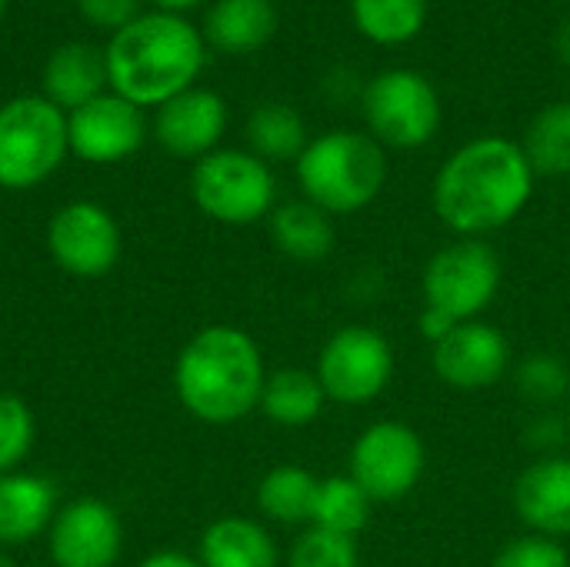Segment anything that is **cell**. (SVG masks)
Listing matches in <instances>:
<instances>
[{"label": "cell", "mask_w": 570, "mask_h": 567, "mask_svg": "<svg viewBox=\"0 0 570 567\" xmlns=\"http://www.w3.org/2000/svg\"><path fill=\"white\" fill-rule=\"evenodd\" d=\"M534 180L538 177L518 140L484 134L461 144L441 164L431 204L451 234L488 241V234H498L524 214Z\"/></svg>", "instance_id": "6da1fadb"}, {"label": "cell", "mask_w": 570, "mask_h": 567, "mask_svg": "<svg viewBox=\"0 0 570 567\" xmlns=\"http://www.w3.org/2000/svg\"><path fill=\"white\" fill-rule=\"evenodd\" d=\"M267 368L257 341L234 324L200 328L174 361V394L200 424H237L261 408Z\"/></svg>", "instance_id": "7a4b0ae2"}, {"label": "cell", "mask_w": 570, "mask_h": 567, "mask_svg": "<svg viewBox=\"0 0 570 567\" xmlns=\"http://www.w3.org/2000/svg\"><path fill=\"white\" fill-rule=\"evenodd\" d=\"M107 80L117 97L160 107L194 87L204 67V37L177 13H140L107 43Z\"/></svg>", "instance_id": "3957f363"}, {"label": "cell", "mask_w": 570, "mask_h": 567, "mask_svg": "<svg viewBox=\"0 0 570 567\" xmlns=\"http://www.w3.org/2000/svg\"><path fill=\"white\" fill-rule=\"evenodd\" d=\"M504 261L484 237H458L438 247L421 274V334L434 344L458 324L478 321L498 297Z\"/></svg>", "instance_id": "277c9868"}, {"label": "cell", "mask_w": 570, "mask_h": 567, "mask_svg": "<svg viewBox=\"0 0 570 567\" xmlns=\"http://www.w3.org/2000/svg\"><path fill=\"white\" fill-rule=\"evenodd\" d=\"M304 201L331 217H347L371 207L391 174L387 150L361 130H327L311 137L294 164Z\"/></svg>", "instance_id": "5b68a950"}, {"label": "cell", "mask_w": 570, "mask_h": 567, "mask_svg": "<svg viewBox=\"0 0 570 567\" xmlns=\"http://www.w3.org/2000/svg\"><path fill=\"white\" fill-rule=\"evenodd\" d=\"M70 154L67 114L47 97H13L0 107V187L30 190Z\"/></svg>", "instance_id": "8992f818"}, {"label": "cell", "mask_w": 570, "mask_h": 567, "mask_svg": "<svg viewBox=\"0 0 570 567\" xmlns=\"http://www.w3.org/2000/svg\"><path fill=\"white\" fill-rule=\"evenodd\" d=\"M190 194L197 211L224 227H250L277 207V180L271 164L250 150L230 147H217L194 164Z\"/></svg>", "instance_id": "52a82bcc"}, {"label": "cell", "mask_w": 570, "mask_h": 567, "mask_svg": "<svg viewBox=\"0 0 570 567\" xmlns=\"http://www.w3.org/2000/svg\"><path fill=\"white\" fill-rule=\"evenodd\" d=\"M367 134L384 150H417L441 130L438 87L417 70H384L361 90Z\"/></svg>", "instance_id": "ba28073f"}, {"label": "cell", "mask_w": 570, "mask_h": 567, "mask_svg": "<svg viewBox=\"0 0 570 567\" xmlns=\"http://www.w3.org/2000/svg\"><path fill=\"white\" fill-rule=\"evenodd\" d=\"M314 374L331 404L361 408L391 388L394 348L381 331L367 324H344L324 341Z\"/></svg>", "instance_id": "9c48e42d"}, {"label": "cell", "mask_w": 570, "mask_h": 567, "mask_svg": "<svg viewBox=\"0 0 570 567\" xmlns=\"http://www.w3.org/2000/svg\"><path fill=\"white\" fill-rule=\"evenodd\" d=\"M428 448L407 421H374L367 424L347 454V475L367 491L374 505L404 501L424 478Z\"/></svg>", "instance_id": "30bf717a"}, {"label": "cell", "mask_w": 570, "mask_h": 567, "mask_svg": "<svg viewBox=\"0 0 570 567\" xmlns=\"http://www.w3.org/2000/svg\"><path fill=\"white\" fill-rule=\"evenodd\" d=\"M47 251L63 274L77 281H100L120 261V227L107 207L73 201L50 217Z\"/></svg>", "instance_id": "8fae6325"}, {"label": "cell", "mask_w": 570, "mask_h": 567, "mask_svg": "<svg viewBox=\"0 0 570 567\" xmlns=\"http://www.w3.org/2000/svg\"><path fill=\"white\" fill-rule=\"evenodd\" d=\"M431 368L454 391H488L511 374L514 351L498 324L478 317L431 344Z\"/></svg>", "instance_id": "7c38bea8"}, {"label": "cell", "mask_w": 570, "mask_h": 567, "mask_svg": "<svg viewBox=\"0 0 570 567\" xmlns=\"http://www.w3.org/2000/svg\"><path fill=\"white\" fill-rule=\"evenodd\" d=\"M53 567H117L124 555V521L104 498L63 501L47 531Z\"/></svg>", "instance_id": "4fadbf2b"}, {"label": "cell", "mask_w": 570, "mask_h": 567, "mask_svg": "<svg viewBox=\"0 0 570 567\" xmlns=\"http://www.w3.org/2000/svg\"><path fill=\"white\" fill-rule=\"evenodd\" d=\"M147 137L144 110L117 94H100L67 114L70 154L87 164H120L140 150Z\"/></svg>", "instance_id": "5bb4252c"}, {"label": "cell", "mask_w": 570, "mask_h": 567, "mask_svg": "<svg viewBox=\"0 0 570 567\" xmlns=\"http://www.w3.org/2000/svg\"><path fill=\"white\" fill-rule=\"evenodd\" d=\"M227 130V104L220 94L190 87L167 104L157 107L154 137L157 144L180 160H200L217 150L220 137Z\"/></svg>", "instance_id": "9a60e30c"}, {"label": "cell", "mask_w": 570, "mask_h": 567, "mask_svg": "<svg viewBox=\"0 0 570 567\" xmlns=\"http://www.w3.org/2000/svg\"><path fill=\"white\" fill-rule=\"evenodd\" d=\"M511 505L531 535L570 538V454L534 458L514 478Z\"/></svg>", "instance_id": "2e32d148"}, {"label": "cell", "mask_w": 570, "mask_h": 567, "mask_svg": "<svg viewBox=\"0 0 570 567\" xmlns=\"http://www.w3.org/2000/svg\"><path fill=\"white\" fill-rule=\"evenodd\" d=\"M60 508L50 478L27 468L0 475V548H23L47 538L50 521Z\"/></svg>", "instance_id": "e0dca14e"}, {"label": "cell", "mask_w": 570, "mask_h": 567, "mask_svg": "<svg viewBox=\"0 0 570 567\" xmlns=\"http://www.w3.org/2000/svg\"><path fill=\"white\" fill-rule=\"evenodd\" d=\"M197 558L204 567H281V548L261 521L227 515L204 528Z\"/></svg>", "instance_id": "ac0fdd59"}, {"label": "cell", "mask_w": 570, "mask_h": 567, "mask_svg": "<svg viewBox=\"0 0 570 567\" xmlns=\"http://www.w3.org/2000/svg\"><path fill=\"white\" fill-rule=\"evenodd\" d=\"M267 231L274 247L297 264H317L331 257L337 244L334 217L304 197L277 204L267 217Z\"/></svg>", "instance_id": "d6986e66"}, {"label": "cell", "mask_w": 570, "mask_h": 567, "mask_svg": "<svg viewBox=\"0 0 570 567\" xmlns=\"http://www.w3.org/2000/svg\"><path fill=\"white\" fill-rule=\"evenodd\" d=\"M107 57L87 43H63L43 67V97L60 110H77L104 94Z\"/></svg>", "instance_id": "ffe728a7"}, {"label": "cell", "mask_w": 570, "mask_h": 567, "mask_svg": "<svg viewBox=\"0 0 570 567\" xmlns=\"http://www.w3.org/2000/svg\"><path fill=\"white\" fill-rule=\"evenodd\" d=\"M277 30L274 0H217L204 20L207 43L220 53H254Z\"/></svg>", "instance_id": "44dd1931"}, {"label": "cell", "mask_w": 570, "mask_h": 567, "mask_svg": "<svg viewBox=\"0 0 570 567\" xmlns=\"http://www.w3.org/2000/svg\"><path fill=\"white\" fill-rule=\"evenodd\" d=\"M327 404L331 401L314 371L277 368V371H267L257 411H264V418L277 428H307L324 414Z\"/></svg>", "instance_id": "7402d4cb"}, {"label": "cell", "mask_w": 570, "mask_h": 567, "mask_svg": "<svg viewBox=\"0 0 570 567\" xmlns=\"http://www.w3.org/2000/svg\"><path fill=\"white\" fill-rule=\"evenodd\" d=\"M321 478L301 465H277L257 485V511L284 528H311Z\"/></svg>", "instance_id": "603a6c76"}, {"label": "cell", "mask_w": 570, "mask_h": 567, "mask_svg": "<svg viewBox=\"0 0 570 567\" xmlns=\"http://www.w3.org/2000/svg\"><path fill=\"white\" fill-rule=\"evenodd\" d=\"M247 144H250V154H257L264 164H284V160L297 164L311 137H307V124L301 110H294L291 104L271 100V104H261L247 117Z\"/></svg>", "instance_id": "cb8c5ba5"}, {"label": "cell", "mask_w": 570, "mask_h": 567, "mask_svg": "<svg viewBox=\"0 0 570 567\" xmlns=\"http://www.w3.org/2000/svg\"><path fill=\"white\" fill-rule=\"evenodd\" d=\"M371 515H374V501L367 498V491L351 475L321 478L311 528H324V531H334L344 538H357L371 525Z\"/></svg>", "instance_id": "d4e9b609"}, {"label": "cell", "mask_w": 570, "mask_h": 567, "mask_svg": "<svg viewBox=\"0 0 570 567\" xmlns=\"http://www.w3.org/2000/svg\"><path fill=\"white\" fill-rule=\"evenodd\" d=\"M524 157L534 177H568L570 174V100L548 104L534 114L524 134Z\"/></svg>", "instance_id": "484cf974"}, {"label": "cell", "mask_w": 570, "mask_h": 567, "mask_svg": "<svg viewBox=\"0 0 570 567\" xmlns=\"http://www.w3.org/2000/svg\"><path fill=\"white\" fill-rule=\"evenodd\" d=\"M354 27L384 47H401L424 30L428 0H351Z\"/></svg>", "instance_id": "4316f807"}, {"label": "cell", "mask_w": 570, "mask_h": 567, "mask_svg": "<svg viewBox=\"0 0 570 567\" xmlns=\"http://www.w3.org/2000/svg\"><path fill=\"white\" fill-rule=\"evenodd\" d=\"M514 388L538 411H554L570 401V364L554 351H531L511 368Z\"/></svg>", "instance_id": "83f0119b"}, {"label": "cell", "mask_w": 570, "mask_h": 567, "mask_svg": "<svg viewBox=\"0 0 570 567\" xmlns=\"http://www.w3.org/2000/svg\"><path fill=\"white\" fill-rule=\"evenodd\" d=\"M37 441V421L20 394L0 391V475L20 471Z\"/></svg>", "instance_id": "f1b7e54d"}, {"label": "cell", "mask_w": 570, "mask_h": 567, "mask_svg": "<svg viewBox=\"0 0 570 567\" xmlns=\"http://www.w3.org/2000/svg\"><path fill=\"white\" fill-rule=\"evenodd\" d=\"M287 567H361L357 538L304 528L287 551Z\"/></svg>", "instance_id": "f546056e"}, {"label": "cell", "mask_w": 570, "mask_h": 567, "mask_svg": "<svg viewBox=\"0 0 570 567\" xmlns=\"http://www.w3.org/2000/svg\"><path fill=\"white\" fill-rule=\"evenodd\" d=\"M491 567H570V555L561 541L528 531L521 538H511L494 555Z\"/></svg>", "instance_id": "4dcf8cb0"}, {"label": "cell", "mask_w": 570, "mask_h": 567, "mask_svg": "<svg viewBox=\"0 0 570 567\" xmlns=\"http://www.w3.org/2000/svg\"><path fill=\"white\" fill-rule=\"evenodd\" d=\"M570 438L568 414L558 411H538L528 428H524V444L538 454V458H554L564 454V444Z\"/></svg>", "instance_id": "1f68e13d"}, {"label": "cell", "mask_w": 570, "mask_h": 567, "mask_svg": "<svg viewBox=\"0 0 570 567\" xmlns=\"http://www.w3.org/2000/svg\"><path fill=\"white\" fill-rule=\"evenodd\" d=\"M80 13L87 17V23L104 27V30H124L130 20H137L140 13V0H77Z\"/></svg>", "instance_id": "d6a6232c"}, {"label": "cell", "mask_w": 570, "mask_h": 567, "mask_svg": "<svg viewBox=\"0 0 570 567\" xmlns=\"http://www.w3.org/2000/svg\"><path fill=\"white\" fill-rule=\"evenodd\" d=\"M137 567H204L197 555H187V551H177V548H164V551H154L147 555Z\"/></svg>", "instance_id": "836d02e7"}, {"label": "cell", "mask_w": 570, "mask_h": 567, "mask_svg": "<svg viewBox=\"0 0 570 567\" xmlns=\"http://www.w3.org/2000/svg\"><path fill=\"white\" fill-rule=\"evenodd\" d=\"M554 50H558V60L570 70V20H564L558 27V37H554Z\"/></svg>", "instance_id": "e575fe53"}, {"label": "cell", "mask_w": 570, "mask_h": 567, "mask_svg": "<svg viewBox=\"0 0 570 567\" xmlns=\"http://www.w3.org/2000/svg\"><path fill=\"white\" fill-rule=\"evenodd\" d=\"M160 10H167V13H177V10H187V7H197L200 0H154Z\"/></svg>", "instance_id": "d590c367"}, {"label": "cell", "mask_w": 570, "mask_h": 567, "mask_svg": "<svg viewBox=\"0 0 570 567\" xmlns=\"http://www.w3.org/2000/svg\"><path fill=\"white\" fill-rule=\"evenodd\" d=\"M0 567H17V561L10 558V551H7V548H0Z\"/></svg>", "instance_id": "8d00e7d4"}, {"label": "cell", "mask_w": 570, "mask_h": 567, "mask_svg": "<svg viewBox=\"0 0 570 567\" xmlns=\"http://www.w3.org/2000/svg\"><path fill=\"white\" fill-rule=\"evenodd\" d=\"M3 10H7V0H0V17H3Z\"/></svg>", "instance_id": "74e56055"}, {"label": "cell", "mask_w": 570, "mask_h": 567, "mask_svg": "<svg viewBox=\"0 0 570 567\" xmlns=\"http://www.w3.org/2000/svg\"><path fill=\"white\" fill-rule=\"evenodd\" d=\"M568 421H570V401H568Z\"/></svg>", "instance_id": "f35d334b"}]
</instances>
